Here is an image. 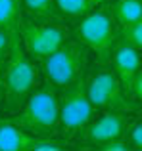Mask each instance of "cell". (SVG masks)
I'll return each instance as SVG.
<instances>
[{
    "mask_svg": "<svg viewBox=\"0 0 142 151\" xmlns=\"http://www.w3.org/2000/svg\"><path fill=\"white\" fill-rule=\"evenodd\" d=\"M4 100V90H2V84H0V101Z\"/></svg>",
    "mask_w": 142,
    "mask_h": 151,
    "instance_id": "d6986e66",
    "label": "cell"
},
{
    "mask_svg": "<svg viewBox=\"0 0 142 151\" xmlns=\"http://www.w3.org/2000/svg\"><path fill=\"white\" fill-rule=\"evenodd\" d=\"M117 40L140 50L142 48V23H127V25H117Z\"/></svg>",
    "mask_w": 142,
    "mask_h": 151,
    "instance_id": "9a60e30c",
    "label": "cell"
},
{
    "mask_svg": "<svg viewBox=\"0 0 142 151\" xmlns=\"http://www.w3.org/2000/svg\"><path fill=\"white\" fill-rule=\"evenodd\" d=\"M58 90L50 82L29 94L17 115L10 119L15 126L35 134V136H52L58 128Z\"/></svg>",
    "mask_w": 142,
    "mask_h": 151,
    "instance_id": "7a4b0ae2",
    "label": "cell"
},
{
    "mask_svg": "<svg viewBox=\"0 0 142 151\" xmlns=\"http://www.w3.org/2000/svg\"><path fill=\"white\" fill-rule=\"evenodd\" d=\"M58 105H60L58 126H62L64 134H67L69 138H83L94 113V105L86 96L85 77L58 90Z\"/></svg>",
    "mask_w": 142,
    "mask_h": 151,
    "instance_id": "5b68a950",
    "label": "cell"
},
{
    "mask_svg": "<svg viewBox=\"0 0 142 151\" xmlns=\"http://www.w3.org/2000/svg\"><path fill=\"white\" fill-rule=\"evenodd\" d=\"M94 147L100 151H129V145L123 138H115V140H108L104 144H96Z\"/></svg>",
    "mask_w": 142,
    "mask_h": 151,
    "instance_id": "e0dca14e",
    "label": "cell"
},
{
    "mask_svg": "<svg viewBox=\"0 0 142 151\" xmlns=\"http://www.w3.org/2000/svg\"><path fill=\"white\" fill-rule=\"evenodd\" d=\"M123 140L127 142L129 149H133V151L142 149V124L138 121L133 122V124L129 122L127 130H125V134H123Z\"/></svg>",
    "mask_w": 142,
    "mask_h": 151,
    "instance_id": "2e32d148",
    "label": "cell"
},
{
    "mask_svg": "<svg viewBox=\"0 0 142 151\" xmlns=\"http://www.w3.org/2000/svg\"><path fill=\"white\" fill-rule=\"evenodd\" d=\"M140 50L133 48V46L125 44V42L117 40L115 46L112 50V58H109V63H112L113 71H115L117 78L121 81L123 88L127 90L129 84L135 81V77L140 73ZM127 94V92H125Z\"/></svg>",
    "mask_w": 142,
    "mask_h": 151,
    "instance_id": "9c48e42d",
    "label": "cell"
},
{
    "mask_svg": "<svg viewBox=\"0 0 142 151\" xmlns=\"http://www.w3.org/2000/svg\"><path fill=\"white\" fill-rule=\"evenodd\" d=\"M19 38L27 55L33 61H42L48 54L58 50L67 40V29L50 21H21Z\"/></svg>",
    "mask_w": 142,
    "mask_h": 151,
    "instance_id": "52a82bcc",
    "label": "cell"
},
{
    "mask_svg": "<svg viewBox=\"0 0 142 151\" xmlns=\"http://www.w3.org/2000/svg\"><path fill=\"white\" fill-rule=\"evenodd\" d=\"M19 2H21V8H25V12L37 21L56 19L52 0H19Z\"/></svg>",
    "mask_w": 142,
    "mask_h": 151,
    "instance_id": "5bb4252c",
    "label": "cell"
},
{
    "mask_svg": "<svg viewBox=\"0 0 142 151\" xmlns=\"http://www.w3.org/2000/svg\"><path fill=\"white\" fill-rule=\"evenodd\" d=\"M104 2L106 0H52L56 17H69V19L83 17Z\"/></svg>",
    "mask_w": 142,
    "mask_h": 151,
    "instance_id": "8fae6325",
    "label": "cell"
},
{
    "mask_svg": "<svg viewBox=\"0 0 142 151\" xmlns=\"http://www.w3.org/2000/svg\"><path fill=\"white\" fill-rule=\"evenodd\" d=\"M42 138L15 126L12 121H0V151H33Z\"/></svg>",
    "mask_w": 142,
    "mask_h": 151,
    "instance_id": "30bf717a",
    "label": "cell"
},
{
    "mask_svg": "<svg viewBox=\"0 0 142 151\" xmlns=\"http://www.w3.org/2000/svg\"><path fill=\"white\" fill-rule=\"evenodd\" d=\"M112 17L115 25L142 21V4L140 0H115L112 8Z\"/></svg>",
    "mask_w": 142,
    "mask_h": 151,
    "instance_id": "4fadbf2b",
    "label": "cell"
},
{
    "mask_svg": "<svg viewBox=\"0 0 142 151\" xmlns=\"http://www.w3.org/2000/svg\"><path fill=\"white\" fill-rule=\"evenodd\" d=\"M73 35L75 40H79L96 54L98 63H109L112 50L117 42V25L112 14L102 10L88 12L86 15L79 17Z\"/></svg>",
    "mask_w": 142,
    "mask_h": 151,
    "instance_id": "8992f818",
    "label": "cell"
},
{
    "mask_svg": "<svg viewBox=\"0 0 142 151\" xmlns=\"http://www.w3.org/2000/svg\"><path fill=\"white\" fill-rule=\"evenodd\" d=\"M10 38H12L10 35L0 29V67H2L4 59H6V55H8V50H10Z\"/></svg>",
    "mask_w": 142,
    "mask_h": 151,
    "instance_id": "ac0fdd59",
    "label": "cell"
},
{
    "mask_svg": "<svg viewBox=\"0 0 142 151\" xmlns=\"http://www.w3.org/2000/svg\"><path fill=\"white\" fill-rule=\"evenodd\" d=\"M98 71H94L92 77L85 78L86 96L90 103L106 111H121V113H135L138 109V103L133 101L125 94L121 81L117 78L115 71L109 63H98Z\"/></svg>",
    "mask_w": 142,
    "mask_h": 151,
    "instance_id": "277c9868",
    "label": "cell"
},
{
    "mask_svg": "<svg viewBox=\"0 0 142 151\" xmlns=\"http://www.w3.org/2000/svg\"><path fill=\"white\" fill-rule=\"evenodd\" d=\"M21 23V2L19 0H0V29L10 37L19 35Z\"/></svg>",
    "mask_w": 142,
    "mask_h": 151,
    "instance_id": "7c38bea8",
    "label": "cell"
},
{
    "mask_svg": "<svg viewBox=\"0 0 142 151\" xmlns=\"http://www.w3.org/2000/svg\"><path fill=\"white\" fill-rule=\"evenodd\" d=\"M38 63L44 71L46 82H50L56 90H62L85 77L88 48L79 40H65L58 50L48 54Z\"/></svg>",
    "mask_w": 142,
    "mask_h": 151,
    "instance_id": "3957f363",
    "label": "cell"
},
{
    "mask_svg": "<svg viewBox=\"0 0 142 151\" xmlns=\"http://www.w3.org/2000/svg\"><path fill=\"white\" fill-rule=\"evenodd\" d=\"M2 67L4 69L0 75V84L4 90L6 111L15 113L37 84V69L33 65V59L23 48L19 35L10 38V50Z\"/></svg>",
    "mask_w": 142,
    "mask_h": 151,
    "instance_id": "6da1fadb",
    "label": "cell"
},
{
    "mask_svg": "<svg viewBox=\"0 0 142 151\" xmlns=\"http://www.w3.org/2000/svg\"><path fill=\"white\" fill-rule=\"evenodd\" d=\"M127 126H129L127 113H121V111H106L96 121H90V124L86 126L85 134H83V140L92 144V145L104 144L108 140L123 138Z\"/></svg>",
    "mask_w": 142,
    "mask_h": 151,
    "instance_id": "ba28073f",
    "label": "cell"
}]
</instances>
